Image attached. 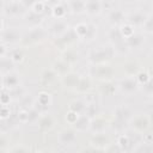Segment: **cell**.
Here are the masks:
<instances>
[{"mask_svg":"<svg viewBox=\"0 0 153 153\" xmlns=\"http://www.w3.org/2000/svg\"><path fill=\"white\" fill-rule=\"evenodd\" d=\"M53 124H54V120H53V117L50 115L45 114V115L38 117V126H39V128H42V129H50L53 127Z\"/></svg>","mask_w":153,"mask_h":153,"instance_id":"cell-21","label":"cell"},{"mask_svg":"<svg viewBox=\"0 0 153 153\" xmlns=\"http://www.w3.org/2000/svg\"><path fill=\"white\" fill-rule=\"evenodd\" d=\"M108 37L114 43H120L122 41V38H123L122 37V33L120 31V27H112V29H110L109 32H108Z\"/></svg>","mask_w":153,"mask_h":153,"instance_id":"cell-22","label":"cell"},{"mask_svg":"<svg viewBox=\"0 0 153 153\" xmlns=\"http://www.w3.org/2000/svg\"><path fill=\"white\" fill-rule=\"evenodd\" d=\"M10 100H11V97L8 93H2L0 96V104L1 105H8L10 104Z\"/></svg>","mask_w":153,"mask_h":153,"instance_id":"cell-42","label":"cell"},{"mask_svg":"<svg viewBox=\"0 0 153 153\" xmlns=\"http://www.w3.org/2000/svg\"><path fill=\"white\" fill-rule=\"evenodd\" d=\"M130 127L136 130V131H143L146 130L149 124H151V120L147 115H137V116H131L130 118Z\"/></svg>","mask_w":153,"mask_h":153,"instance_id":"cell-3","label":"cell"},{"mask_svg":"<svg viewBox=\"0 0 153 153\" xmlns=\"http://www.w3.org/2000/svg\"><path fill=\"white\" fill-rule=\"evenodd\" d=\"M23 57H24V55H23L22 50H14V51L11 54V61L14 62V63L22 62V61H23Z\"/></svg>","mask_w":153,"mask_h":153,"instance_id":"cell-36","label":"cell"},{"mask_svg":"<svg viewBox=\"0 0 153 153\" xmlns=\"http://www.w3.org/2000/svg\"><path fill=\"white\" fill-rule=\"evenodd\" d=\"M127 19H128V24H130L131 26H141L146 19V16L142 12H134L130 13Z\"/></svg>","mask_w":153,"mask_h":153,"instance_id":"cell-14","label":"cell"},{"mask_svg":"<svg viewBox=\"0 0 153 153\" xmlns=\"http://www.w3.org/2000/svg\"><path fill=\"white\" fill-rule=\"evenodd\" d=\"M90 123H91V118L85 114V115H79L78 116V118H76V121L73 123V126H74V128H75V130H78V131H84V130H86V129H88L90 128Z\"/></svg>","mask_w":153,"mask_h":153,"instance_id":"cell-10","label":"cell"},{"mask_svg":"<svg viewBox=\"0 0 153 153\" xmlns=\"http://www.w3.org/2000/svg\"><path fill=\"white\" fill-rule=\"evenodd\" d=\"M85 11L88 14H98L102 11V1L100 0H86L85 1Z\"/></svg>","mask_w":153,"mask_h":153,"instance_id":"cell-11","label":"cell"},{"mask_svg":"<svg viewBox=\"0 0 153 153\" xmlns=\"http://www.w3.org/2000/svg\"><path fill=\"white\" fill-rule=\"evenodd\" d=\"M142 86H143L145 93H147L148 96H151V94H152V90H153V88H152V79H149V80H148L147 82H145Z\"/></svg>","mask_w":153,"mask_h":153,"instance_id":"cell-41","label":"cell"},{"mask_svg":"<svg viewBox=\"0 0 153 153\" xmlns=\"http://www.w3.org/2000/svg\"><path fill=\"white\" fill-rule=\"evenodd\" d=\"M91 142H92V145L96 146L97 149H102L103 146H105L106 143H109V139L103 133H96V135L92 137V141Z\"/></svg>","mask_w":153,"mask_h":153,"instance_id":"cell-17","label":"cell"},{"mask_svg":"<svg viewBox=\"0 0 153 153\" xmlns=\"http://www.w3.org/2000/svg\"><path fill=\"white\" fill-rule=\"evenodd\" d=\"M19 75L16 74V73H7L4 79H2V85L7 88V90H13V88H17L19 86Z\"/></svg>","mask_w":153,"mask_h":153,"instance_id":"cell-8","label":"cell"},{"mask_svg":"<svg viewBox=\"0 0 153 153\" xmlns=\"http://www.w3.org/2000/svg\"><path fill=\"white\" fill-rule=\"evenodd\" d=\"M87 31H88V25L84 24V23L75 25V27H74V32L78 36V38H85L87 35Z\"/></svg>","mask_w":153,"mask_h":153,"instance_id":"cell-26","label":"cell"},{"mask_svg":"<svg viewBox=\"0 0 153 153\" xmlns=\"http://www.w3.org/2000/svg\"><path fill=\"white\" fill-rule=\"evenodd\" d=\"M60 1H61V0H47V2H49V4H50V5H53V6H54V5H57V4H60Z\"/></svg>","mask_w":153,"mask_h":153,"instance_id":"cell-47","label":"cell"},{"mask_svg":"<svg viewBox=\"0 0 153 153\" xmlns=\"http://www.w3.org/2000/svg\"><path fill=\"white\" fill-rule=\"evenodd\" d=\"M57 74L59 73H66L67 71H68V63L67 62H65L63 60H61V61H57L55 65H54V68H53Z\"/></svg>","mask_w":153,"mask_h":153,"instance_id":"cell-31","label":"cell"},{"mask_svg":"<svg viewBox=\"0 0 153 153\" xmlns=\"http://www.w3.org/2000/svg\"><path fill=\"white\" fill-rule=\"evenodd\" d=\"M22 2H19V1H11V2H8L7 5H6V7H5V13L7 14V16H17V14H19L20 13V11H22Z\"/></svg>","mask_w":153,"mask_h":153,"instance_id":"cell-15","label":"cell"},{"mask_svg":"<svg viewBox=\"0 0 153 153\" xmlns=\"http://www.w3.org/2000/svg\"><path fill=\"white\" fill-rule=\"evenodd\" d=\"M65 62H67L68 65L69 63H73L78 60V54L74 51V50H66L63 53V59H62Z\"/></svg>","mask_w":153,"mask_h":153,"instance_id":"cell-28","label":"cell"},{"mask_svg":"<svg viewBox=\"0 0 153 153\" xmlns=\"http://www.w3.org/2000/svg\"><path fill=\"white\" fill-rule=\"evenodd\" d=\"M1 39H2V42L7 43V44L17 43L20 39V33L17 29L10 27V29H6V30L1 31Z\"/></svg>","mask_w":153,"mask_h":153,"instance_id":"cell-5","label":"cell"},{"mask_svg":"<svg viewBox=\"0 0 153 153\" xmlns=\"http://www.w3.org/2000/svg\"><path fill=\"white\" fill-rule=\"evenodd\" d=\"M100 90H102L103 93H111V92L114 91V86H112L111 84H109V82H105V84L102 85Z\"/></svg>","mask_w":153,"mask_h":153,"instance_id":"cell-40","label":"cell"},{"mask_svg":"<svg viewBox=\"0 0 153 153\" xmlns=\"http://www.w3.org/2000/svg\"><path fill=\"white\" fill-rule=\"evenodd\" d=\"M139 86L140 85L134 75H128L118 82V88L121 90V92H123L126 94H130V93L135 92L139 88Z\"/></svg>","mask_w":153,"mask_h":153,"instance_id":"cell-2","label":"cell"},{"mask_svg":"<svg viewBox=\"0 0 153 153\" xmlns=\"http://www.w3.org/2000/svg\"><path fill=\"white\" fill-rule=\"evenodd\" d=\"M117 143H118V146H120L121 149H127V147H128L129 143H130V140H129V137H128L127 135H121V136L118 137Z\"/></svg>","mask_w":153,"mask_h":153,"instance_id":"cell-35","label":"cell"},{"mask_svg":"<svg viewBox=\"0 0 153 153\" xmlns=\"http://www.w3.org/2000/svg\"><path fill=\"white\" fill-rule=\"evenodd\" d=\"M10 108H8V105H2L1 108H0V117L1 118H7L8 116H10Z\"/></svg>","mask_w":153,"mask_h":153,"instance_id":"cell-39","label":"cell"},{"mask_svg":"<svg viewBox=\"0 0 153 153\" xmlns=\"http://www.w3.org/2000/svg\"><path fill=\"white\" fill-rule=\"evenodd\" d=\"M69 10L72 13H76V14L85 12V0H71Z\"/></svg>","mask_w":153,"mask_h":153,"instance_id":"cell-19","label":"cell"},{"mask_svg":"<svg viewBox=\"0 0 153 153\" xmlns=\"http://www.w3.org/2000/svg\"><path fill=\"white\" fill-rule=\"evenodd\" d=\"M115 117L121 122L126 121V120H129L131 117V110L126 105L117 106L116 110H115Z\"/></svg>","mask_w":153,"mask_h":153,"instance_id":"cell-13","label":"cell"},{"mask_svg":"<svg viewBox=\"0 0 153 153\" xmlns=\"http://www.w3.org/2000/svg\"><path fill=\"white\" fill-rule=\"evenodd\" d=\"M2 29H4V24H2V20L0 19V31H2Z\"/></svg>","mask_w":153,"mask_h":153,"instance_id":"cell-48","label":"cell"},{"mask_svg":"<svg viewBox=\"0 0 153 153\" xmlns=\"http://www.w3.org/2000/svg\"><path fill=\"white\" fill-rule=\"evenodd\" d=\"M108 19H109V22H110L111 24L117 25V24H120V23L123 22V19H124V13H123V11H121V10H112V11L109 13Z\"/></svg>","mask_w":153,"mask_h":153,"instance_id":"cell-18","label":"cell"},{"mask_svg":"<svg viewBox=\"0 0 153 153\" xmlns=\"http://www.w3.org/2000/svg\"><path fill=\"white\" fill-rule=\"evenodd\" d=\"M76 140V131L74 129H63L59 134V142L61 145H71Z\"/></svg>","mask_w":153,"mask_h":153,"instance_id":"cell-7","label":"cell"},{"mask_svg":"<svg viewBox=\"0 0 153 153\" xmlns=\"http://www.w3.org/2000/svg\"><path fill=\"white\" fill-rule=\"evenodd\" d=\"M78 116H79V114H76V112H74V111H71V110H69V111L67 112V115H66V121H67L68 123L73 124V123L76 121Z\"/></svg>","mask_w":153,"mask_h":153,"instance_id":"cell-38","label":"cell"},{"mask_svg":"<svg viewBox=\"0 0 153 153\" xmlns=\"http://www.w3.org/2000/svg\"><path fill=\"white\" fill-rule=\"evenodd\" d=\"M85 108H86V104L82 100H74L69 104V110L79 114V115L85 111Z\"/></svg>","mask_w":153,"mask_h":153,"instance_id":"cell-23","label":"cell"},{"mask_svg":"<svg viewBox=\"0 0 153 153\" xmlns=\"http://www.w3.org/2000/svg\"><path fill=\"white\" fill-rule=\"evenodd\" d=\"M31 10H32V12L36 13V14H41V13H43V11L45 10V4H44V1L38 0L37 2H35V4L32 5Z\"/></svg>","mask_w":153,"mask_h":153,"instance_id":"cell-32","label":"cell"},{"mask_svg":"<svg viewBox=\"0 0 153 153\" xmlns=\"http://www.w3.org/2000/svg\"><path fill=\"white\" fill-rule=\"evenodd\" d=\"M96 32H97V27L94 25H88V31H87V35H86L85 38H87V39L93 38V36H94Z\"/></svg>","mask_w":153,"mask_h":153,"instance_id":"cell-43","label":"cell"},{"mask_svg":"<svg viewBox=\"0 0 153 153\" xmlns=\"http://www.w3.org/2000/svg\"><path fill=\"white\" fill-rule=\"evenodd\" d=\"M140 146L134 148L135 152H152L153 151V147H152V143H148V142H145L143 141V145L142 143H139Z\"/></svg>","mask_w":153,"mask_h":153,"instance_id":"cell-37","label":"cell"},{"mask_svg":"<svg viewBox=\"0 0 153 153\" xmlns=\"http://www.w3.org/2000/svg\"><path fill=\"white\" fill-rule=\"evenodd\" d=\"M145 42V38L141 33H133L131 36L127 37L126 38V44L128 48H133V49H136V48H140Z\"/></svg>","mask_w":153,"mask_h":153,"instance_id":"cell-9","label":"cell"},{"mask_svg":"<svg viewBox=\"0 0 153 153\" xmlns=\"http://www.w3.org/2000/svg\"><path fill=\"white\" fill-rule=\"evenodd\" d=\"M37 100H38V104H39L41 106L47 108V106H49V104L51 103V96H50L48 92H41V93L38 94Z\"/></svg>","mask_w":153,"mask_h":153,"instance_id":"cell-27","label":"cell"},{"mask_svg":"<svg viewBox=\"0 0 153 153\" xmlns=\"http://www.w3.org/2000/svg\"><path fill=\"white\" fill-rule=\"evenodd\" d=\"M56 74H57V73H56L53 68H49V69H45V71L43 72L42 79H43V81H45V82H50V81H53V80L55 79Z\"/></svg>","mask_w":153,"mask_h":153,"instance_id":"cell-30","label":"cell"},{"mask_svg":"<svg viewBox=\"0 0 153 153\" xmlns=\"http://www.w3.org/2000/svg\"><path fill=\"white\" fill-rule=\"evenodd\" d=\"M135 78H136L139 85H143L145 82H147V81L151 79V75H149L147 72H139Z\"/></svg>","mask_w":153,"mask_h":153,"instance_id":"cell-34","label":"cell"},{"mask_svg":"<svg viewBox=\"0 0 153 153\" xmlns=\"http://www.w3.org/2000/svg\"><path fill=\"white\" fill-rule=\"evenodd\" d=\"M79 75L78 74H74V73H69V74H66L62 79V82L66 87L68 88H75L78 81H79Z\"/></svg>","mask_w":153,"mask_h":153,"instance_id":"cell-16","label":"cell"},{"mask_svg":"<svg viewBox=\"0 0 153 153\" xmlns=\"http://www.w3.org/2000/svg\"><path fill=\"white\" fill-rule=\"evenodd\" d=\"M106 121L104 120V118H94L93 121H91V123H90V128L94 131V133H102L104 129H105V127H106Z\"/></svg>","mask_w":153,"mask_h":153,"instance_id":"cell-20","label":"cell"},{"mask_svg":"<svg viewBox=\"0 0 153 153\" xmlns=\"http://www.w3.org/2000/svg\"><path fill=\"white\" fill-rule=\"evenodd\" d=\"M5 54H6V47L2 43H0V57L5 56Z\"/></svg>","mask_w":153,"mask_h":153,"instance_id":"cell-46","label":"cell"},{"mask_svg":"<svg viewBox=\"0 0 153 153\" xmlns=\"http://www.w3.org/2000/svg\"><path fill=\"white\" fill-rule=\"evenodd\" d=\"M38 0H20V2H22V5L24 6V7H32V5L35 4V2H37Z\"/></svg>","mask_w":153,"mask_h":153,"instance_id":"cell-44","label":"cell"},{"mask_svg":"<svg viewBox=\"0 0 153 153\" xmlns=\"http://www.w3.org/2000/svg\"><path fill=\"white\" fill-rule=\"evenodd\" d=\"M6 143H7V141H6L5 136L4 135H0V149H2L6 146Z\"/></svg>","mask_w":153,"mask_h":153,"instance_id":"cell-45","label":"cell"},{"mask_svg":"<svg viewBox=\"0 0 153 153\" xmlns=\"http://www.w3.org/2000/svg\"><path fill=\"white\" fill-rule=\"evenodd\" d=\"M53 16L56 18V19H63V17L66 16V8L62 4H57V5H54L53 6Z\"/></svg>","mask_w":153,"mask_h":153,"instance_id":"cell-24","label":"cell"},{"mask_svg":"<svg viewBox=\"0 0 153 153\" xmlns=\"http://www.w3.org/2000/svg\"><path fill=\"white\" fill-rule=\"evenodd\" d=\"M75 88L79 92H86L87 90L91 88V81H90V79H87V78H79V81H78Z\"/></svg>","mask_w":153,"mask_h":153,"instance_id":"cell-25","label":"cell"},{"mask_svg":"<svg viewBox=\"0 0 153 153\" xmlns=\"http://www.w3.org/2000/svg\"><path fill=\"white\" fill-rule=\"evenodd\" d=\"M44 37H45V30L41 26H36L26 33V36L24 38V42L25 43H35V42H38V41L43 39Z\"/></svg>","mask_w":153,"mask_h":153,"instance_id":"cell-4","label":"cell"},{"mask_svg":"<svg viewBox=\"0 0 153 153\" xmlns=\"http://www.w3.org/2000/svg\"><path fill=\"white\" fill-rule=\"evenodd\" d=\"M120 31L122 33V37L123 38H127L129 36H131L134 33V26H131L130 24H123L121 27H120Z\"/></svg>","mask_w":153,"mask_h":153,"instance_id":"cell-29","label":"cell"},{"mask_svg":"<svg viewBox=\"0 0 153 153\" xmlns=\"http://www.w3.org/2000/svg\"><path fill=\"white\" fill-rule=\"evenodd\" d=\"M141 26L143 27V31H145V32H147V33H151V32H152L153 25H152V16H151V14L146 16V19H145V22L142 23Z\"/></svg>","mask_w":153,"mask_h":153,"instance_id":"cell-33","label":"cell"},{"mask_svg":"<svg viewBox=\"0 0 153 153\" xmlns=\"http://www.w3.org/2000/svg\"><path fill=\"white\" fill-rule=\"evenodd\" d=\"M112 53L114 51L111 48H99L97 50H92L88 55V59L92 63L99 65V63H104L106 60L111 59Z\"/></svg>","mask_w":153,"mask_h":153,"instance_id":"cell-1","label":"cell"},{"mask_svg":"<svg viewBox=\"0 0 153 153\" xmlns=\"http://www.w3.org/2000/svg\"><path fill=\"white\" fill-rule=\"evenodd\" d=\"M68 30V24L63 20V19H56L53 25H51V31L54 35L56 36H61L63 35L66 31Z\"/></svg>","mask_w":153,"mask_h":153,"instance_id":"cell-12","label":"cell"},{"mask_svg":"<svg viewBox=\"0 0 153 153\" xmlns=\"http://www.w3.org/2000/svg\"><path fill=\"white\" fill-rule=\"evenodd\" d=\"M92 72H93V75L97 76L98 79H109L114 73L112 68L104 63H99L98 66H96Z\"/></svg>","mask_w":153,"mask_h":153,"instance_id":"cell-6","label":"cell"}]
</instances>
